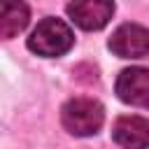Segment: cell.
I'll return each instance as SVG.
<instances>
[{
    "mask_svg": "<svg viewBox=\"0 0 149 149\" xmlns=\"http://www.w3.org/2000/svg\"><path fill=\"white\" fill-rule=\"evenodd\" d=\"M107 47L119 58H144L149 56V28L140 23H123L112 33Z\"/></svg>",
    "mask_w": 149,
    "mask_h": 149,
    "instance_id": "3",
    "label": "cell"
},
{
    "mask_svg": "<svg viewBox=\"0 0 149 149\" xmlns=\"http://www.w3.org/2000/svg\"><path fill=\"white\" fill-rule=\"evenodd\" d=\"M72 44H74L72 28L65 21L54 19V16L42 19L28 37V49L37 56H44V58H56V56L68 54Z\"/></svg>",
    "mask_w": 149,
    "mask_h": 149,
    "instance_id": "1",
    "label": "cell"
},
{
    "mask_svg": "<svg viewBox=\"0 0 149 149\" xmlns=\"http://www.w3.org/2000/svg\"><path fill=\"white\" fill-rule=\"evenodd\" d=\"M30 21V9L23 0H2L0 2V37L12 40L26 30Z\"/></svg>",
    "mask_w": 149,
    "mask_h": 149,
    "instance_id": "7",
    "label": "cell"
},
{
    "mask_svg": "<svg viewBox=\"0 0 149 149\" xmlns=\"http://www.w3.org/2000/svg\"><path fill=\"white\" fill-rule=\"evenodd\" d=\"M105 121V107L93 98H72L61 109V123L70 135H95Z\"/></svg>",
    "mask_w": 149,
    "mask_h": 149,
    "instance_id": "2",
    "label": "cell"
},
{
    "mask_svg": "<svg viewBox=\"0 0 149 149\" xmlns=\"http://www.w3.org/2000/svg\"><path fill=\"white\" fill-rule=\"evenodd\" d=\"M114 88L121 102L133 107H149V70L147 68L121 70Z\"/></svg>",
    "mask_w": 149,
    "mask_h": 149,
    "instance_id": "5",
    "label": "cell"
},
{
    "mask_svg": "<svg viewBox=\"0 0 149 149\" xmlns=\"http://www.w3.org/2000/svg\"><path fill=\"white\" fill-rule=\"evenodd\" d=\"M112 137L121 147H147L149 144V119L137 114L119 116L112 126Z\"/></svg>",
    "mask_w": 149,
    "mask_h": 149,
    "instance_id": "6",
    "label": "cell"
},
{
    "mask_svg": "<svg viewBox=\"0 0 149 149\" xmlns=\"http://www.w3.org/2000/svg\"><path fill=\"white\" fill-rule=\"evenodd\" d=\"M114 14V0H70L68 16L81 30H100Z\"/></svg>",
    "mask_w": 149,
    "mask_h": 149,
    "instance_id": "4",
    "label": "cell"
}]
</instances>
